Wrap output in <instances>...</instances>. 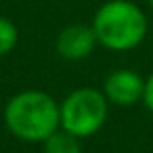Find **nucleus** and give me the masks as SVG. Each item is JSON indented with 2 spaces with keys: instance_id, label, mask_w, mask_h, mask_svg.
Instances as JSON below:
<instances>
[{
  "instance_id": "423d86ee",
  "label": "nucleus",
  "mask_w": 153,
  "mask_h": 153,
  "mask_svg": "<svg viewBox=\"0 0 153 153\" xmlns=\"http://www.w3.org/2000/svg\"><path fill=\"white\" fill-rule=\"evenodd\" d=\"M44 153H82V145L80 138L74 136L71 132L59 128L57 132H53L44 143Z\"/></svg>"
},
{
  "instance_id": "0eeeda50",
  "label": "nucleus",
  "mask_w": 153,
  "mask_h": 153,
  "mask_svg": "<svg viewBox=\"0 0 153 153\" xmlns=\"http://www.w3.org/2000/svg\"><path fill=\"white\" fill-rule=\"evenodd\" d=\"M19 40V32L15 27V23L7 17H0V57L9 55Z\"/></svg>"
},
{
  "instance_id": "7ed1b4c3",
  "label": "nucleus",
  "mask_w": 153,
  "mask_h": 153,
  "mask_svg": "<svg viewBox=\"0 0 153 153\" xmlns=\"http://www.w3.org/2000/svg\"><path fill=\"white\" fill-rule=\"evenodd\" d=\"M61 128L78 138H88L97 134L107 122L109 101L103 90L84 86L69 92L63 103H59Z\"/></svg>"
},
{
  "instance_id": "1a4fd4ad",
  "label": "nucleus",
  "mask_w": 153,
  "mask_h": 153,
  "mask_svg": "<svg viewBox=\"0 0 153 153\" xmlns=\"http://www.w3.org/2000/svg\"><path fill=\"white\" fill-rule=\"evenodd\" d=\"M147 4H149V9L153 11V0H147Z\"/></svg>"
},
{
  "instance_id": "20e7f679",
  "label": "nucleus",
  "mask_w": 153,
  "mask_h": 153,
  "mask_svg": "<svg viewBox=\"0 0 153 153\" xmlns=\"http://www.w3.org/2000/svg\"><path fill=\"white\" fill-rule=\"evenodd\" d=\"M103 92L109 103L117 107H130L145 97V80L132 69H115L105 78Z\"/></svg>"
},
{
  "instance_id": "f03ea898",
  "label": "nucleus",
  "mask_w": 153,
  "mask_h": 153,
  "mask_svg": "<svg viewBox=\"0 0 153 153\" xmlns=\"http://www.w3.org/2000/svg\"><path fill=\"white\" fill-rule=\"evenodd\" d=\"M90 25L99 44L115 53L136 48L149 32L147 15L130 0H107L94 13Z\"/></svg>"
},
{
  "instance_id": "6e6552de",
  "label": "nucleus",
  "mask_w": 153,
  "mask_h": 153,
  "mask_svg": "<svg viewBox=\"0 0 153 153\" xmlns=\"http://www.w3.org/2000/svg\"><path fill=\"white\" fill-rule=\"evenodd\" d=\"M143 103H145L147 109L153 113V71H151L149 78L145 80V97H143Z\"/></svg>"
},
{
  "instance_id": "39448f33",
  "label": "nucleus",
  "mask_w": 153,
  "mask_h": 153,
  "mask_svg": "<svg viewBox=\"0 0 153 153\" xmlns=\"http://www.w3.org/2000/svg\"><path fill=\"white\" fill-rule=\"evenodd\" d=\"M97 44H99V40H97L92 25L76 23V25H67L59 32L55 48H57L59 57L65 61H82L92 55Z\"/></svg>"
},
{
  "instance_id": "f257e3e1",
  "label": "nucleus",
  "mask_w": 153,
  "mask_h": 153,
  "mask_svg": "<svg viewBox=\"0 0 153 153\" xmlns=\"http://www.w3.org/2000/svg\"><path fill=\"white\" fill-rule=\"evenodd\" d=\"M4 124L11 134L25 143H44L61 128L59 103L42 90H23L9 99Z\"/></svg>"
}]
</instances>
